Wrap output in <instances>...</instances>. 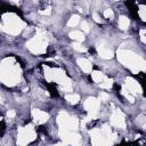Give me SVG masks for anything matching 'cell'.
<instances>
[{
	"mask_svg": "<svg viewBox=\"0 0 146 146\" xmlns=\"http://www.w3.org/2000/svg\"><path fill=\"white\" fill-rule=\"evenodd\" d=\"M57 122L59 124V132H68V131H75L79 125V121L76 117L70 116L65 112H60Z\"/></svg>",
	"mask_w": 146,
	"mask_h": 146,
	"instance_id": "6",
	"label": "cell"
},
{
	"mask_svg": "<svg viewBox=\"0 0 146 146\" xmlns=\"http://www.w3.org/2000/svg\"><path fill=\"white\" fill-rule=\"evenodd\" d=\"M70 36H71L73 40L78 41V42H82V41L84 40V35H83V33H82L81 31H73V32L70 33Z\"/></svg>",
	"mask_w": 146,
	"mask_h": 146,
	"instance_id": "16",
	"label": "cell"
},
{
	"mask_svg": "<svg viewBox=\"0 0 146 146\" xmlns=\"http://www.w3.org/2000/svg\"><path fill=\"white\" fill-rule=\"evenodd\" d=\"M91 76H92V80H94L95 82H97V83H102V82L106 79V75H105L104 73L99 72V71L92 72V73H91Z\"/></svg>",
	"mask_w": 146,
	"mask_h": 146,
	"instance_id": "15",
	"label": "cell"
},
{
	"mask_svg": "<svg viewBox=\"0 0 146 146\" xmlns=\"http://www.w3.org/2000/svg\"><path fill=\"white\" fill-rule=\"evenodd\" d=\"M35 138V131L32 125H26L18 129V137H17V143L19 145H26L31 143Z\"/></svg>",
	"mask_w": 146,
	"mask_h": 146,
	"instance_id": "8",
	"label": "cell"
},
{
	"mask_svg": "<svg viewBox=\"0 0 146 146\" xmlns=\"http://www.w3.org/2000/svg\"><path fill=\"white\" fill-rule=\"evenodd\" d=\"M79 21H80V17H79L78 15H73V16H71V18L68 19L67 25H68V26H75V25H78Z\"/></svg>",
	"mask_w": 146,
	"mask_h": 146,
	"instance_id": "20",
	"label": "cell"
},
{
	"mask_svg": "<svg viewBox=\"0 0 146 146\" xmlns=\"http://www.w3.org/2000/svg\"><path fill=\"white\" fill-rule=\"evenodd\" d=\"M129 25H130L129 18H127V17H124V16L120 17V19H119V27H120L121 30H127V29L129 27Z\"/></svg>",
	"mask_w": 146,
	"mask_h": 146,
	"instance_id": "17",
	"label": "cell"
},
{
	"mask_svg": "<svg viewBox=\"0 0 146 146\" xmlns=\"http://www.w3.org/2000/svg\"><path fill=\"white\" fill-rule=\"evenodd\" d=\"M26 47L29 48V50L31 52H33L35 55L46 52L47 47H48V38H47L46 32L39 29L36 31V34L27 41Z\"/></svg>",
	"mask_w": 146,
	"mask_h": 146,
	"instance_id": "4",
	"label": "cell"
},
{
	"mask_svg": "<svg viewBox=\"0 0 146 146\" xmlns=\"http://www.w3.org/2000/svg\"><path fill=\"white\" fill-rule=\"evenodd\" d=\"M124 89L127 91H129L130 94H132L133 96L141 92V87L139 86V83L136 80L131 79V78H128L125 80V87H124Z\"/></svg>",
	"mask_w": 146,
	"mask_h": 146,
	"instance_id": "11",
	"label": "cell"
},
{
	"mask_svg": "<svg viewBox=\"0 0 146 146\" xmlns=\"http://www.w3.org/2000/svg\"><path fill=\"white\" fill-rule=\"evenodd\" d=\"M65 99L71 104H76L80 100V96L76 95V94H68V95L65 96Z\"/></svg>",
	"mask_w": 146,
	"mask_h": 146,
	"instance_id": "18",
	"label": "cell"
},
{
	"mask_svg": "<svg viewBox=\"0 0 146 146\" xmlns=\"http://www.w3.org/2000/svg\"><path fill=\"white\" fill-rule=\"evenodd\" d=\"M21 79V68L13 58H6L0 64V80L7 86H15Z\"/></svg>",
	"mask_w": 146,
	"mask_h": 146,
	"instance_id": "1",
	"label": "cell"
},
{
	"mask_svg": "<svg viewBox=\"0 0 146 146\" xmlns=\"http://www.w3.org/2000/svg\"><path fill=\"white\" fill-rule=\"evenodd\" d=\"M91 136V143L94 145H103L111 143L112 131L108 125H104L100 129H94L90 132Z\"/></svg>",
	"mask_w": 146,
	"mask_h": 146,
	"instance_id": "7",
	"label": "cell"
},
{
	"mask_svg": "<svg viewBox=\"0 0 146 146\" xmlns=\"http://www.w3.org/2000/svg\"><path fill=\"white\" fill-rule=\"evenodd\" d=\"M40 14H41V15H50V14H51L50 7H48L46 10H40Z\"/></svg>",
	"mask_w": 146,
	"mask_h": 146,
	"instance_id": "27",
	"label": "cell"
},
{
	"mask_svg": "<svg viewBox=\"0 0 146 146\" xmlns=\"http://www.w3.org/2000/svg\"><path fill=\"white\" fill-rule=\"evenodd\" d=\"M81 27H82V30H83L84 32H89V26H88L87 22H82V23H81Z\"/></svg>",
	"mask_w": 146,
	"mask_h": 146,
	"instance_id": "26",
	"label": "cell"
},
{
	"mask_svg": "<svg viewBox=\"0 0 146 146\" xmlns=\"http://www.w3.org/2000/svg\"><path fill=\"white\" fill-rule=\"evenodd\" d=\"M117 59L127 67H129L133 73L145 70V60L136 55L135 52L125 49H120L117 51Z\"/></svg>",
	"mask_w": 146,
	"mask_h": 146,
	"instance_id": "2",
	"label": "cell"
},
{
	"mask_svg": "<svg viewBox=\"0 0 146 146\" xmlns=\"http://www.w3.org/2000/svg\"><path fill=\"white\" fill-rule=\"evenodd\" d=\"M44 75L48 81H55L57 82L65 91H71L72 89V82L66 76V74L59 70V68H49L44 67Z\"/></svg>",
	"mask_w": 146,
	"mask_h": 146,
	"instance_id": "5",
	"label": "cell"
},
{
	"mask_svg": "<svg viewBox=\"0 0 146 146\" xmlns=\"http://www.w3.org/2000/svg\"><path fill=\"white\" fill-rule=\"evenodd\" d=\"M111 123L112 125L116 127V128H121L124 129L125 128V119H124V114L119 110L115 108L111 115Z\"/></svg>",
	"mask_w": 146,
	"mask_h": 146,
	"instance_id": "10",
	"label": "cell"
},
{
	"mask_svg": "<svg viewBox=\"0 0 146 146\" xmlns=\"http://www.w3.org/2000/svg\"><path fill=\"white\" fill-rule=\"evenodd\" d=\"M139 16H140V18H141V21H144L145 22V19H146V16H145V7L144 6H140V8H139Z\"/></svg>",
	"mask_w": 146,
	"mask_h": 146,
	"instance_id": "24",
	"label": "cell"
},
{
	"mask_svg": "<svg viewBox=\"0 0 146 146\" xmlns=\"http://www.w3.org/2000/svg\"><path fill=\"white\" fill-rule=\"evenodd\" d=\"M140 36H141V41L145 42V30H140Z\"/></svg>",
	"mask_w": 146,
	"mask_h": 146,
	"instance_id": "30",
	"label": "cell"
},
{
	"mask_svg": "<svg viewBox=\"0 0 146 146\" xmlns=\"http://www.w3.org/2000/svg\"><path fill=\"white\" fill-rule=\"evenodd\" d=\"M32 117H33L34 123L42 124V123H44V122L48 121L49 115H48V113H46V112H43L41 110L34 108V110H32Z\"/></svg>",
	"mask_w": 146,
	"mask_h": 146,
	"instance_id": "12",
	"label": "cell"
},
{
	"mask_svg": "<svg viewBox=\"0 0 146 146\" xmlns=\"http://www.w3.org/2000/svg\"><path fill=\"white\" fill-rule=\"evenodd\" d=\"M78 64H79V66L82 68L83 72H86V73H90V72H91L92 64H91L88 59H86V58H79V59H78Z\"/></svg>",
	"mask_w": 146,
	"mask_h": 146,
	"instance_id": "14",
	"label": "cell"
},
{
	"mask_svg": "<svg viewBox=\"0 0 146 146\" xmlns=\"http://www.w3.org/2000/svg\"><path fill=\"white\" fill-rule=\"evenodd\" d=\"M99 100H97L96 98H88L86 102H84V108L86 111L88 112V119L91 120V119H96L97 115H98V110H99Z\"/></svg>",
	"mask_w": 146,
	"mask_h": 146,
	"instance_id": "9",
	"label": "cell"
},
{
	"mask_svg": "<svg viewBox=\"0 0 146 146\" xmlns=\"http://www.w3.org/2000/svg\"><path fill=\"white\" fill-rule=\"evenodd\" d=\"M113 16H114V13H113L112 9H106L104 11V17L105 18H113Z\"/></svg>",
	"mask_w": 146,
	"mask_h": 146,
	"instance_id": "23",
	"label": "cell"
},
{
	"mask_svg": "<svg viewBox=\"0 0 146 146\" xmlns=\"http://www.w3.org/2000/svg\"><path fill=\"white\" fill-rule=\"evenodd\" d=\"M99 99H100V100H107V99H108V95L103 91V92L99 94Z\"/></svg>",
	"mask_w": 146,
	"mask_h": 146,
	"instance_id": "25",
	"label": "cell"
},
{
	"mask_svg": "<svg viewBox=\"0 0 146 146\" xmlns=\"http://www.w3.org/2000/svg\"><path fill=\"white\" fill-rule=\"evenodd\" d=\"M72 48L75 49L76 51H80V52H84V51H86V48H84L82 44H80L79 42H73V43H72Z\"/></svg>",
	"mask_w": 146,
	"mask_h": 146,
	"instance_id": "21",
	"label": "cell"
},
{
	"mask_svg": "<svg viewBox=\"0 0 146 146\" xmlns=\"http://www.w3.org/2000/svg\"><path fill=\"white\" fill-rule=\"evenodd\" d=\"M112 84H113V80H112V79H108L107 76H106V79H105L102 83H99V86H100L102 88H104V89H110V88L112 87Z\"/></svg>",
	"mask_w": 146,
	"mask_h": 146,
	"instance_id": "19",
	"label": "cell"
},
{
	"mask_svg": "<svg viewBox=\"0 0 146 146\" xmlns=\"http://www.w3.org/2000/svg\"><path fill=\"white\" fill-rule=\"evenodd\" d=\"M25 27V23L15 14H6L2 16V26L1 29L13 35L18 34Z\"/></svg>",
	"mask_w": 146,
	"mask_h": 146,
	"instance_id": "3",
	"label": "cell"
},
{
	"mask_svg": "<svg viewBox=\"0 0 146 146\" xmlns=\"http://www.w3.org/2000/svg\"><path fill=\"white\" fill-rule=\"evenodd\" d=\"M11 1H13L14 3H19V2H21V0H11Z\"/></svg>",
	"mask_w": 146,
	"mask_h": 146,
	"instance_id": "31",
	"label": "cell"
},
{
	"mask_svg": "<svg viewBox=\"0 0 146 146\" xmlns=\"http://www.w3.org/2000/svg\"><path fill=\"white\" fill-rule=\"evenodd\" d=\"M3 102V98H2V96H1V94H0V103H2Z\"/></svg>",
	"mask_w": 146,
	"mask_h": 146,
	"instance_id": "32",
	"label": "cell"
},
{
	"mask_svg": "<svg viewBox=\"0 0 146 146\" xmlns=\"http://www.w3.org/2000/svg\"><path fill=\"white\" fill-rule=\"evenodd\" d=\"M97 51H98V55L104 58V59H110L113 57V51L105 44L104 41H102L100 43H98L97 46Z\"/></svg>",
	"mask_w": 146,
	"mask_h": 146,
	"instance_id": "13",
	"label": "cell"
},
{
	"mask_svg": "<svg viewBox=\"0 0 146 146\" xmlns=\"http://www.w3.org/2000/svg\"><path fill=\"white\" fill-rule=\"evenodd\" d=\"M92 17H94V19H95L97 23H102V21H100V18H99V16H98L96 13H94V14H92Z\"/></svg>",
	"mask_w": 146,
	"mask_h": 146,
	"instance_id": "29",
	"label": "cell"
},
{
	"mask_svg": "<svg viewBox=\"0 0 146 146\" xmlns=\"http://www.w3.org/2000/svg\"><path fill=\"white\" fill-rule=\"evenodd\" d=\"M115 1H116V0H115Z\"/></svg>",
	"mask_w": 146,
	"mask_h": 146,
	"instance_id": "33",
	"label": "cell"
},
{
	"mask_svg": "<svg viewBox=\"0 0 146 146\" xmlns=\"http://www.w3.org/2000/svg\"><path fill=\"white\" fill-rule=\"evenodd\" d=\"M15 115H16V113H15V111H14V110L8 111V113H7V116H8V117H14Z\"/></svg>",
	"mask_w": 146,
	"mask_h": 146,
	"instance_id": "28",
	"label": "cell"
},
{
	"mask_svg": "<svg viewBox=\"0 0 146 146\" xmlns=\"http://www.w3.org/2000/svg\"><path fill=\"white\" fill-rule=\"evenodd\" d=\"M122 94L124 95V97H125L130 103H133V102H135V96H133L132 94H130L129 91H127L124 88H123V90H122Z\"/></svg>",
	"mask_w": 146,
	"mask_h": 146,
	"instance_id": "22",
	"label": "cell"
}]
</instances>
